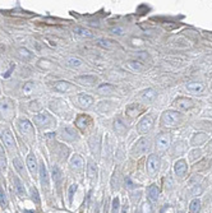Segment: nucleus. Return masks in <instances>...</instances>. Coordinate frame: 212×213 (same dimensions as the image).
<instances>
[{
	"label": "nucleus",
	"instance_id": "21",
	"mask_svg": "<svg viewBox=\"0 0 212 213\" xmlns=\"http://www.w3.org/2000/svg\"><path fill=\"white\" fill-rule=\"evenodd\" d=\"M114 129L118 134H124L126 131V125L123 123L121 119H116L115 121H114Z\"/></svg>",
	"mask_w": 212,
	"mask_h": 213
},
{
	"label": "nucleus",
	"instance_id": "47",
	"mask_svg": "<svg viewBox=\"0 0 212 213\" xmlns=\"http://www.w3.org/2000/svg\"><path fill=\"white\" fill-rule=\"evenodd\" d=\"M142 213H152V208L148 203H145L142 206Z\"/></svg>",
	"mask_w": 212,
	"mask_h": 213
},
{
	"label": "nucleus",
	"instance_id": "14",
	"mask_svg": "<svg viewBox=\"0 0 212 213\" xmlns=\"http://www.w3.org/2000/svg\"><path fill=\"white\" fill-rule=\"evenodd\" d=\"M75 80H77L78 83L83 84V86H93L97 79L93 75H83V77H78Z\"/></svg>",
	"mask_w": 212,
	"mask_h": 213
},
{
	"label": "nucleus",
	"instance_id": "22",
	"mask_svg": "<svg viewBox=\"0 0 212 213\" xmlns=\"http://www.w3.org/2000/svg\"><path fill=\"white\" fill-rule=\"evenodd\" d=\"M88 123H90V117L86 116V115H80V116L77 117V120H75V125H77L79 129H86Z\"/></svg>",
	"mask_w": 212,
	"mask_h": 213
},
{
	"label": "nucleus",
	"instance_id": "16",
	"mask_svg": "<svg viewBox=\"0 0 212 213\" xmlns=\"http://www.w3.org/2000/svg\"><path fill=\"white\" fill-rule=\"evenodd\" d=\"M40 177H41V184L44 188H49V176H48V171L44 163L40 165Z\"/></svg>",
	"mask_w": 212,
	"mask_h": 213
},
{
	"label": "nucleus",
	"instance_id": "4",
	"mask_svg": "<svg viewBox=\"0 0 212 213\" xmlns=\"http://www.w3.org/2000/svg\"><path fill=\"white\" fill-rule=\"evenodd\" d=\"M148 150H150V140L147 138H142L135 143V146L133 148V155L142 156V155H145Z\"/></svg>",
	"mask_w": 212,
	"mask_h": 213
},
{
	"label": "nucleus",
	"instance_id": "17",
	"mask_svg": "<svg viewBox=\"0 0 212 213\" xmlns=\"http://www.w3.org/2000/svg\"><path fill=\"white\" fill-rule=\"evenodd\" d=\"M60 135H61V138L65 139V140H74L75 138H77V134H75V131H74L73 129H70V128L61 129Z\"/></svg>",
	"mask_w": 212,
	"mask_h": 213
},
{
	"label": "nucleus",
	"instance_id": "3",
	"mask_svg": "<svg viewBox=\"0 0 212 213\" xmlns=\"http://www.w3.org/2000/svg\"><path fill=\"white\" fill-rule=\"evenodd\" d=\"M160 167V160L156 155H151L147 160V172L150 176H155Z\"/></svg>",
	"mask_w": 212,
	"mask_h": 213
},
{
	"label": "nucleus",
	"instance_id": "2",
	"mask_svg": "<svg viewBox=\"0 0 212 213\" xmlns=\"http://www.w3.org/2000/svg\"><path fill=\"white\" fill-rule=\"evenodd\" d=\"M14 114V106L9 100L0 101V117L4 120H10Z\"/></svg>",
	"mask_w": 212,
	"mask_h": 213
},
{
	"label": "nucleus",
	"instance_id": "49",
	"mask_svg": "<svg viewBox=\"0 0 212 213\" xmlns=\"http://www.w3.org/2000/svg\"><path fill=\"white\" fill-rule=\"evenodd\" d=\"M29 105H31V106H29V109H31L32 111H35V110H40V107H41L40 104H39L37 101H33V102H31Z\"/></svg>",
	"mask_w": 212,
	"mask_h": 213
},
{
	"label": "nucleus",
	"instance_id": "43",
	"mask_svg": "<svg viewBox=\"0 0 212 213\" xmlns=\"http://www.w3.org/2000/svg\"><path fill=\"white\" fill-rule=\"evenodd\" d=\"M119 204H120L119 198H115L113 201V213H118V212H119Z\"/></svg>",
	"mask_w": 212,
	"mask_h": 213
},
{
	"label": "nucleus",
	"instance_id": "31",
	"mask_svg": "<svg viewBox=\"0 0 212 213\" xmlns=\"http://www.w3.org/2000/svg\"><path fill=\"white\" fill-rule=\"evenodd\" d=\"M74 33H77V35L82 36V37H92L91 31H88V29L83 28V27H74Z\"/></svg>",
	"mask_w": 212,
	"mask_h": 213
},
{
	"label": "nucleus",
	"instance_id": "35",
	"mask_svg": "<svg viewBox=\"0 0 212 213\" xmlns=\"http://www.w3.org/2000/svg\"><path fill=\"white\" fill-rule=\"evenodd\" d=\"M0 204H1L3 208L8 207V198H7V194H5V191H4L3 186H0Z\"/></svg>",
	"mask_w": 212,
	"mask_h": 213
},
{
	"label": "nucleus",
	"instance_id": "27",
	"mask_svg": "<svg viewBox=\"0 0 212 213\" xmlns=\"http://www.w3.org/2000/svg\"><path fill=\"white\" fill-rule=\"evenodd\" d=\"M206 140H207V135H206L205 133H198V134H196V135L193 137L192 144H193V146H199V144L205 143Z\"/></svg>",
	"mask_w": 212,
	"mask_h": 213
},
{
	"label": "nucleus",
	"instance_id": "13",
	"mask_svg": "<svg viewBox=\"0 0 212 213\" xmlns=\"http://www.w3.org/2000/svg\"><path fill=\"white\" fill-rule=\"evenodd\" d=\"M147 193H148V198H150L151 202H157V199H159V197H160V190H159V188H157V185L152 184L150 188H148Z\"/></svg>",
	"mask_w": 212,
	"mask_h": 213
},
{
	"label": "nucleus",
	"instance_id": "12",
	"mask_svg": "<svg viewBox=\"0 0 212 213\" xmlns=\"http://www.w3.org/2000/svg\"><path fill=\"white\" fill-rule=\"evenodd\" d=\"M51 121V117H50V115L49 114H37L36 116H35V123L37 125H46V124H49V123Z\"/></svg>",
	"mask_w": 212,
	"mask_h": 213
},
{
	"label": "nucleus",
	"instance_id": "34",
	"mask_svg": "<svg viewBox=\"0 0 212 213\" xmlns=\"http://www.w3.org/2000/svg\"><path fill=\"white\" fill-rule=\"evenodd\" d=\"M7 169V158H5V153H4V150L0 146V170L4 171Z\"/></svg>",
	"mask_w": 212,
	"mask_h": 213
},
{
	"label": "nucleus",
	"instance_id": "25",
	"mask_svg": "<svg viewBox=\"0 0 212 213\" xmlns=\"http://www.w3.org/2000/svg\"><path fill=\"white\" fill-rule=\"evenodd\" d=\"M142 100H145V101H147V102H150V101H152L156 97V92H155V89H152V88H148V89H146V91H143L142 92Z\"/></svg>",
	"mask_w": 212,
	"mask_h": 213
},
{
	"label": "nucleus",
	"instance_id": "42",
	"mask_svg": "<svg viewBox=\"0 0 212 213\" xmlns=\"http://www.w3.org/2000/svg\"><path fill=\"white\" fill-rule=\"evenodd\" d=\"M31 195H32L33 202H35L36 204H39V203H40V198H39V191H37L36 188H32V189H31Z\"/></svg>",
	"mask_w": 212,
	"mask_h": 213
},
{
	"label": "nucleus",
	"instance_id": "39",
	"mask_svg": "<svg viewBox=\"0 0 212 213\" xmlns=\"http://www.w3.org/2000/svg\"><path fill=\"white\" fill-rule=\"evenodd\" d=\"M199 207H201V202L198 199H193L190 202V213H197L199 211Z\"/></svg>",
	"mask_w": 212,
	"mask_h": 213
},
{
	"label": "nucleus",
	"instance_id": "50",
	"mask_svg": "<svg viewBox=\"0 0 212 213\" xmlns=\"http://www.w3.org/2000/svg\"><path fill=\"white\" fill-rule=\"evenodd\" d=\"M201 156V151L199 150H196V151H193L192 152V158H197V157Z\"/></svg>",
	"mask_w": 212,
	"mask_h": 213
},
{
	"label": "nucleus",
	"instance_id": "5",
	"mask_svg": "<svg viewBox=\"0 0 212 213\" xmlns=\"http://www.w3.org/2000/svg\"><path fill=\"white\" fill-rule=\"evenodd\" d=\"M170 142H171V138L169 134H160L157 139H156V148H157V151L165 152L170 147Z\"/></svg>",
	"mask_w": 212,
	"mask_h": 213
},
{
	"label": "nucleus",
	"instance_id": "26",
	"mask_svg": "<svg viewBox=\"0 0 212 213\" xmlns=\"http://www.w3.org/2000/svg\"><path fill=\"white\" fill-rule=\"evenodd\" d=\"M141 111H142V109L139 107L138 105H130L129 107L126 109V115H129L130 117H135V116H138Z\"/></svg>",
	"mask_w": 212,
	"mask_h": 213
},
{
	"label": "nucleus",
	"instance_id": "52",
	"mask_svg": "<svg viewBox=\"0 0 212 213\" xmlns=\"http://www.w3.org/2000/svg\"><path fill=\"white\" fill-rule=\"evenodd\" d=\"M126 212H128V207H126V206H124V207H123V211H121V213H126Z\"/></svg>",
	"mask_w": 212,
	"mask_h": 213
},
{
	"label": "nucleus",
	"instance_id": "29",
	"mask_svg": "<svg viewBox=\"0 0 212 213\" xmlns=\"http://www.w3.org/2000/svg\"><path fill=\"white\" fill-rule=\"evenodd\" d=\"M90 144H91V150L92 152L95 153V155H97L99 153V148H100V137L99 135H95V137H92L91 140H90Z\"/></svg>",
	"mask_w": 212,
	"mask_h": 213
},
{
	"label": "nucleus",
	"instance_id": "23",
	"mask_svg": "<svg viewBox=\"0 0 212 213\" xmlns=\"http://www.w3.org/2000/svg\"><path fill=\"white\" fill-rule=\"evenodd\" d=\"M203 84L201 83H197V82H193V83H188L186 84V89L192 93H198V92H202L203 91Z\"/></svg>",
	"mask_w": 212,
	"mask_h": 213
},
{
	"label": "nucleus",
	"instance_id": "1",
	"mask_svg": "<svg viewBox=\"0 0 212 213\" xmlns=\"http://www.w3.org/2000/svg\"><path fill=\"white\" fill-rule=\"evenodd\" d=\"M180 120V114L178 111H173V110H169V111H165L164 115H162V124L167 128H173L178 125V123Z\"/></svg>",
	"mask_w": 212,
	"mask_h": 213
},
{
	"label": "nucleus",
	"instance_id": "40",
	"mask_svg": "<svg viewBox=\"0 0 212 213\" xmlns=\"http://www.w3.org/2000/svg\"><path fill=\"white\" fill-rule=\"evenodd\" d=\"M18 54H19V56H20V58H22V59H26V60L32 56V54L29 53V51H28L27 49H23V47L18 50Z\"/></svg>",
	"mask_w": 212,
	"mask_h": 213
},
{
	"label": "nucleus",
	"instance_id": "37",
	"mask_svg": "<svg viewBox=\"0 0 212 213\" xmlns=\"http://www.w3.org/2000/svg\"><path fill=\"white\" fill-rule=\"evenodd\" d=\"M33 89H35V84L31 83V82L26 83V84L23 86V95H24V96H29V95H31V93L33 92Z\"/></svg>",
	"mask_w": 212,
	"mask_h": 213
},
{
	"label": "nucleus",
	"instance_id": "36",
	"mask_svg": "<svg viewBox=\"0 0 212 213\" xmlns=\"http://www.w3.org/2000/svg\"><path fill=\"white\" fill-rule=\"evenodd\" d=\"M97 44L102 47H106V49H113L114 47V42L110 41V40H105V38H101V40H97Z\"/></svg>",
	"mask_w": 212,
	"mask_h": 213
},
{
	"label": "nucleus",
	"instance_id": "32",
	"mask_svg": "<svg viewBox=\"0 0 212 213\" xmlns=\"http://www.w3.org/2000/svg\"><path fill=\"white\" fill-rule=\"evenodd\" d=\"M67 64L69 66L72 68H80L82 66V60L80 59H77V58H69V59H67Z\"/></svg>",
	"mask_w": 212,
	"mask_h": 213
},
{
	"label": "nucleus",
	"instance_id": "38",
	"mask_svg": "<svg viewBox=\"0 0 212 213\" xmlns=\"http://www.w3.org/2000/svg\"><path fill=\"white\" fill-rule=\"evenodd\" d=\"M126 64H128V66L132 68L133 70H142L143 69V65L139 61H137V60H129Z\"/></svg>",
	"mask_w": 212,
	"mask_h": 213
},
{
	"label": "nucleus",
	"instance_id": "46",
	"mask_svg": "<svg viewBox=\"0 0 212 213\" xmlns=\"http://www.w3.org/2000/svg\"><path fill=\"white\" fill-rule=\"evenodd\" d=\"M75 190H77V185L73 184V185H72L70 188H69V201H70V202L73 201V195H74V191H75Z\"/></svg>",
	"mask_w": 212,
	"mask_h": 213
},
{
	"label": "nucleus",
	"instance_id": "19",
	"mask_svg": "<svg viewBox=\"0 0 212 213\" xmlns=\"http://www.w3.org/2000/svg\"><path fill=\"white\" fill-rule=\"evenodd\" d=\"M83 165H84V161H83V158L80 156H78V155H75V156H73V158H72V161H70V166L73 169H75V170H80L83 167Z\"/></svg>",
	"mask_w": 212,
	"mask_h": 213
},
{
	"label": "nucleus",
	"instance_id": "30",
	"mask_svg": "<svg viewBox=\"0 0 212 213\" xmlns=\"http://www.w3.org/2000/svg\"><path fill=\"white\" fill-rule=\"evenodd\" d=\"M13 165H14V167L17 169V171H18L22 176H26V170H24V166L22 163V161H20L19 158H14L13 160Z\"/></svg>",
	"mask_w": 212,
	"mask_h": 213
},
{
	"label": "nucleus",
	"instance_id": "28",
	"mask_svg": "<svg viewBox=\"0 0 212 213\" xmlns=\"http://www.w3.org/2000/svg\"><path fill=\"white\" fill-rule=\"evenodd\" d=\"M97 92L100 95H111L114 92V87L111 84H101V86L97 88Z\"/></svg>",
	"mask_w": 212,
	"mask_h": 213
},
{
	"label": "nucleus",
	"instance_id": "44",
	"mask_svg": "<svg viewBox=\"0 0 212 213\" xmlns=\"http://www.w3.org/2000/svg\"><path fill=\"white\" fill-rule=\"evenodd\" d=\"M125 188H128L130 190L135 188V184L132 181V179H130V177H125Z\"/></svg>",
	"mask_w": 212,
	"mask_h": 213
},
{
	"label": "nucleus",
	"instance_id": "41",
	"mask_svg": "<svg viewBox=\"0 0 212 213\" xmlns=\"http://www.w3.org/2000/svg\"><path fill=\"white\" fill-rule=\"evenodd\" d=\"M39 66L40 68H42V69H51L53 68V64H51V61H49V60H40L39 61Z\"/></svg>",
	"mask_w": 212,
	"mask_h": 213
},
{
	"label": "nucleus",
	"instance_id": "6",
	"mask_svg": "<svg viewBox=\"0 0 212 213\" xmlns=\"http://www.w3.org/2000/svg\"><path fill=\"white\" fill-rule=\"evenodd\" d=\"M152 125H154V117L151 116V115H147L142 119L141 121H139L138 124V131L142 134L147 133V131H150L152 129Z\"/></svg>",
	"mask_w": 212,
	"mask_h": 213
},
{
	"label": "nucleus",
	"instance_id": "24",
	"mask_svg": "<svg viewBox=\"0 0 212 213\" xmlns=\"http://www.w3.org/2000/svg\"><path fill=\"white\" fill-rule=\"evenodd\" d=\"M51 175H53V179H54V181L56 182V184H59V182L61 181L63 174H61L60 169H59L56 165H54V166H53V169H51Z\"/></svg>",
	"mask_w": 212,
	"mask_h": 213
},
{
	"label": "nucleus",
	"instance_id": "18",
	"mask_svg": "<svg viewBox=\"0 0 212 213\" xmlns=\"http://www.w3.org/2000/svg\"><path fill=\"white\" fill-rule=\"evenodd\" d=\"M19 129L22 131L23 134H27V133H32V125L31 123H29L27 119H22V120L19 121Z\"/></svg>",
	"mask_w": 212,
	"mask_h": 213
},
{
	"label": "nucleus",
	"instance_id": "8",
	"mask_svg": "<svg viewBox=\"0 0 212 213\" xmlns=\"http://www.w3.org/2000/svg\"><path fill=\"white\" fill-rule=\"evenodd\" d=\"M174 105H175L179 110H188L193 106V101L190 98H178L175 102H174Z\"/></svg>",
	"mask_w": 212,
	"mask_h": 213
},
{
	"label": "nucleus",
	"instance_id": "9",
	"mask_svg": "<svg viewBox=\"0 0 212 213\" xmlns=\"http://www.w3.org/2000/svg\"><path fill=\"white\" fill-rule=\"evenodd\" d=\"M13 182H14V189H15V193L18 194V197L23 198L26 197V189H24L23 184L20 182V180L17 176H13Z\"/></svg>",
	"mask_w": 212,
	"mask_h": 213
},
{
	"label": "nucleus",
	"instance_id": "33",
	"mask_svg": "<svg viewBox=\"0 0 212 213\" xmlns=\"http://www.w3.org/2000/svg\"><path fill=\"white\" fill-rule=\"evenodd\" d=\"M87 174H88V176H90L91 179L92 177H95L97 175V167H96V165L92 162V161H90L88 162V166H87Z\"/></svg>",
	"mask_w": 212,
	"mask_h": 213
},
{
	"label": "nucleus",
	"instance_id": "11",
	"mask_svg": "<svg viewBox=\"0 0 212 213\" xmlns=\"http://www.w3.org/2000/svg\"><path fill=\"white\" fill-rule=\"evenodd\" d=\"M174 170H175V174H176L178 176H184L185 172H186V163H185V161H183V160L176 161L175 165H174Z\"/></svg>",
	"mask_w": 212,
	"mask_h": 213
},
{
	"label": "nucleus",
	"instance_id": "51",
	"mask_svg": "<svg viewBox=\"0 0 212 213\" xmlns=\"http://www.w3.org/2000/svg\"><path fill=\"white\" fill-rule=\"evenodd\" d=\"M132 42H133V45H135V46H141V45H143V41H142V40H135V38H133Z\"/></svg>",
	"mask_w": 212,
	"mask_h": 213
},
{
	"label": "nucleus",
	"instance_id": "45",
	"mask_svg": "<svg viewBox=\"0 0 212 213\" xmlns=\"http://www.w3.org/2000/svg\"><path fill=\"white\" fill-rule=\"evenodd\" d=\"M111 185H113V189H116L119 186V181H118V174L116 171L114 172V176H113V180H111Z\"/></svg>",
	"mask_w": 212,
	"mask_h": 213
},
{
	"label": "nucleus",
	"instance_id": "20",
	"mask_svg": "<svg viewBox=\"0 0 212 213\" xmlns=\"http://www.w3.org/2000/svg\"><path fill=\"white\" fill-rule=\"evenodd\" d=\"M54 88L59 92H67L70 89V83L65 82V80H59V82L54 83Z\"/></svg>",
	"mask_w": 212,
	"mask_h": 213
},
{
	"label": "nucleus",
	"instance_id": "7",
	"mask_svg": "<svg viewBox=\"0 0 212 213\" xmlns=\"http://www.w3.org/2000/svg\"><path fill=\"white\" fill-rule=\"evenodd\" d=\"M0 138H1V140L4 142V144L7 146V148H9V150H13V148L15 147L14 138L12 137V134H10L8 130L1 131V134H0Z\"/></svg>",
	"mask_w": 212,
	"mask_h": 213
},
{
	"label": "nucleus",
	"instance_id": "15",
	"mask_svg": "<svg viewBox=\"0 0 212 213\" xmlns=\"http://www.w3.org/2000/svg\"><path fill=\"white\" fill-rule=\"evenodd\" d=\"M78 102L80 104V106H83V107H90V106L93 104V98L91 96L86 95V93H80L78 96Z\"/></svg>",
	"mask_w": 212,
	"mask_h": 213
},
{
	"label": "nucleus",
	"instance_id": "48",
	"mask_svg": "<svg viewBox=\"0 0 212 213\" xmlns=\"http://www.w3.org/2000/svg\"><path fill=\"white\" fill-rule=\"evenodd\" d=\"M111 32H113V33H115V35L121 36V35H124V28H121V27H115V28H113V29H111Z\"/></svg>",
	"mask_w": 212,
	"mask_h": 213
},
{
	"label": "nucleus",
	"instance_id": "10",
	"mask_svg": "<svg viewBox=\"0 0 212 213\" xmlns=\"http://www.w3.org/2000/svg\"><path fill=\"white\" fill-rule=\"evenodd\" d=\"M27 166H28V169H29V171H31V174L33 176H36L37 175V161H36V157L35 155H28V158H27Z\"/></svg>",
	"mask_w": 212,
	"mask_h": 213
}]
</instances>
